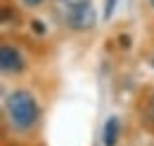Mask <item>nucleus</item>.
Listing matches in <instances>:
<instances>
[{
    "mask_svg": "<svg viewBox=\"0 0 154 146\" xmlns=\"http://www.w3.org/2000/svg\"><path fill=\"white\" fill-rule=\"evenodd\" d=\"M26 5H31V7H36V5H40V2H45V0H24Z\"/></svg>",
    "mask_w": 154,
    "mask_h": 146,
    "instance_id": "423d86ee",
    "label": "nucleus"
},
{
    "mask_svg": "<svg viewBox=\"0 0 154 146\" xmlns=\"http://www.w3.org/2000/svg\"><path fill=\"white\" fill-rule=\"evenodd\" d=\"M149 2H152V5H154V0H149Z\"/></svg>",
    "mask_w": 154,
    "mask_h": 146,
    "instance_id": "0eeeda50",
    "label": "nucleus"
},
{
    "mask_svg": "<svg viewBox=\"0 0 154 146\" xmlns=\"http://www.w3.org/2000/svg\"><path fill=\"white\" fill-rule=\"evenodd\" d=\"M62 21L69 28L88 31L95 26V10L90 0H55Z\"/></svg>",
    "mask_w": 154,
    "mask_h": 146,
    "instance_id": "f03ea898",
    "label": "nucleus"
},
{
    "mask_svg": "<svg viewBox=\"0 0 154 146\" xmlns=\"http://www.w3.org/2000/svg\"><path fill=\"white\" fill-rule=\"evenodd\" d=\"M119 118L116 115H109L104 120V127H102V144L104 146H116V139H119Z\"/></svg>",
    "mask_w": 154,
    "mask_h": 146,
    "instance_id": "20e7f679",
    "label": "nucleus"
},
{
    "mask_svg": "<svg viewBox=\"0 0 154 146\" xmlns=\"http://www.w3.org/2000/svg\"><path fill=\"white\" fill-rule=\"evenodd\" d=\"M0 69H2L5 75H14L24 69V59L14 47H10V45L0 47Z\"/></svg>",
    "mask_w": 154,
    "mask_h": 146,
    "instance_id": "7ed1b4c3",
    "label": "nucleus"
},
{
    "mask_svg": "<svg viewBox=\"0 0 154 146\" xmlns=\"http://www.w3.org/2000/svg\"><path fill=\"white\" fill-rule=\"evenodd\" d=\"M114 7H116V0H104V17L107 19L114 14Z\"/></svg>",
    "mask_w": 154,
    "mask_h": 146,
    "instance_id": "39448f33",
    "label": "nucleus"
},
{
    "mask_svg": "<svg viewBox=\"0 0 154 146\" xmlns=\"http://www.w3.org/2000/svg\"><path fill=\"white\" fill-rule=\"evenodd\" d=\"M7 118L17 130H31L38 120V104L26 90H14L7 97Z\"/></svg>",
    "mask_w": 154,
    "mask_h": 146,
    "instance_id": "f257e3e1",
    "label": "nucleus"
}]
</instances>
